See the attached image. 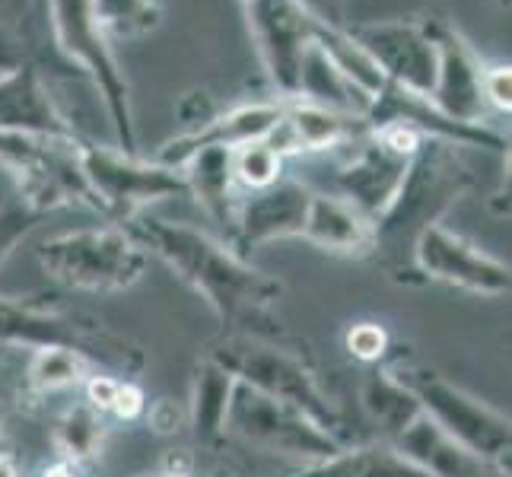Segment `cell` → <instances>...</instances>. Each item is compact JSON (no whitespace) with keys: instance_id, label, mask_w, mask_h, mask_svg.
Listing matches in <instances>:
<instances>
[{"instance_id":"1","label":"cell","mask_w":512,"mask_h":477,"mask_svg":"<svg viewBox=\"0 0 512 477\" xmlns=\"http://www.w3.org/2000/svg\"><path fill=\"white\" fill-rule=\"evenodd\" d=\"M131 233L147 252L163 258L185 284L217 312L223 334H249L261 341L287 344L290 334L274 318V306L284 299V284L249 258L236 255L226 242L188 223L137 217Z\"/></svg>"},{"instance_id":"2","label":"cell","mask_w":512,"mask_h":477,"mask_svg":"<svg viewBox=\"0 0 512 477\" xmlns=\"http://www.w3.org/2000/svg\"><path fill=\"white\" fill-rule=\"evenodd\" d=\"M474 188V172L455 144L443 137H423L411 156L408 172L395 198L373 220L376 245L373 255L382 258L385 271L398 284H417L414 245L430 226L443 223L449 210Z\"/></svg>"},{"instance_id":"3","label":"cell","mask_w":512,"mask_h":477,"mask_svg":"<svg viewBox=\"0 0 512 477\" xmlns=\"http://www.w3.org/2000/svg\"><path fill=\"white\" fill-rule=\"evenodd\" d=\"M0 344L13 350L67 347L90 366H102L109 376L134 382L147 366V353L128 334L109 328L102 318L32 303L23 296L0 293Z\"/></svg>"},{"instance_id":"4","label":"cell","mask_w":512,"mask_h":477,"mask_svg":"<svg viewBox=\"0 0 512 477\" xmlns=\"http://www.w3.org/2000/svg\"><path fill=\"white\" fill-rule=\"evenodd\" d=\"M207 360L223 366L236 382L249 385L274 401H284L296 411H303L309 420L319 423L325 433H331L338 443H344L341 411L331 404L309 360L290 344L261 341V338H249V334H220V338L210 344Z\"/></svg>"},{"instance_id":"5","label":"cell","mask_w":512,"mask_h":477,"mask_svg":"<svg viewBox=\"0 0 512 477\" xmlns=\"http://www.w3.org/2000/svg\"><path fill=\"white\" fill-rule=\"evenodd\" d=\"M39 268L64 290L77 293H121L140 284L147 274V249L125 226H90L45 239Z\"/></svg>"},{"instance_id":"6","label":"cell","mask_w":512,"mask_h":477,"mask_svg":"<svg viewBox=\"0 0 512 477\" xmlns=\"http://www.w3.org/2000/svg\"><path fill=\"white\" fill-rule=\"evenodd\" d=\"M388 373L414 395L423 417L433 420L458 446L509 474L512 427L503 411L490 408L487 401L474 398L462 385L449 382L443 373L423 363H395L388 366Z\"/></svg>"},{"instance_id":"7","label":"cell","mask_w":512,"mask_h":477,"mask_svg":"<svg viewBox=\"0 0 512 477\" xmlns=\"http://www.w3.org/2000/svg\"><path fill=\"white\" fill-rule=\"evenodd\" d=\"M45 10L58 51L70 64H77L99 90L115 131V147L121 153H137L131 86L115 58L112 42L105 39V32L96 23L93 0H45Z\"/></svg>"},{"instance_id":"8","label":"cell","mask_w":512,"mask_h":477,"mask_svg":"<svg viewBox=\"0 0 512 477\" xmlns=\"http://www.w3.org/2000/svg\"><path fill=\"white\" fill-rule=\"evenodd\" d=\"M80 140L83 137L0 134V166L13 175L16 194L42 214L67 204L96 210L80 166Z\"/></svg>"},{"instance_id":"9","label":"cell","mask_w":512,"mask_h":477,"mask_svg":"<svg viewBox=\"0 0 512 477\" xmlns=\"http://www.w3.org/2000/svg\"><path fill=\"white\" fill-rule=\"evenodd\" d=\"M80 166L93 191L96 214L109 223H134L156 201L188 198L185 175L179 169H169L156 159H140V153H121L118 147L80 140Z\"/></svg>"},{"instance_id":"10","label":"cell","mask_w":512,"mask_h":477,"mask_svg":"<svg viewBox=\"0 0 512 477\" xmlns=\"http://www.w3.org/2000/svg\"><path fill=\"white\" fill-rule=\"evenodd\" d=\"M229 436L242 439V443H249L252 449H264L284 458H299V462H306V465L325 462V458L344 449V443H338L331 433H325L319 423L309 420L303 411L261 395L242 382H236L233 401H229L226 439Z\"/></svg>"},{"instance_id":"11","label":"cell","mask_w":512,"mask_h":477,"mask_svg":"<svg viewBox=\"0 0 512 477\" xmlns=\"http://www.w3.org/2000/svg\"><path fill=\"white\" fill-rule=\"evenodd\" d=\"M252 42L268 70V80L280 102L299 96V70L312 45L315 20L299 0H242Z\"/></svg>"},{"instance_id":"12","label":"cell","mask_w":512,"mask_h":477,"mask_svg":"<svg viewBox=\"0 0 512 477\" xmlns=\"http://www.w3.org/2000/svg\"><path fill=\"white\" fill-rule=\"evenodd\" d=\"M417 280H436L474 296H506L512 287L509 264L487 255L481 245L452 233L446 223H436L414 245Z\"/></svg>"},{"instance_id":"13","label":"cell","mask_w":512,"mask_h":477,"mask_svg":"<svg viewBox=\"0 0 512 477\" xmlns=\"http://www.w3.org/2000/svg\"><path fill=\"white\" fill-rule=\"evenodd\" d=\"M430 39L436 45V83L427 102L439 115L458 125H487L484 102V64L478 51L449 20H423Z\"/></svg>"},{"instance_id":"14","label":"cell","mask_w":512,"mask_h":477,"mask_svg":"<svg viewBox=\"0 0 512 477\" xmlns=\"http://www.w3.org/2000/svg\"><path fill=\"white\" fill-rule=\"evenodd\" d=\"M401 90L427 99L436 83V45L423 20H382L347 29Z\"/></svg>"},{"instance_id":"15","label":"cell","mask_w":512,"mask_h":477,"mask_svg":"<svg viewBox=\"0 0 512 477\" xmlns=\"http://www.w3.org/2000/svg\"><path fill=\"white\" fill-rule=\"evenodd\" d=\"M312 188L296 179H280L261 191H249L239 198L236 223L229 233V249L249 258L255 249L277 239H299L306 223Z\"/></svg>"},{"instance_id":"16","label":"cell","mask_w":512,"mask_h":477,"mask_svg":"<svg viewBox=\"0 0 512 477\" xmlns=\"http://www.w3.org/2000/svg\"><path fill=\"white\" fill-rule=\"evenodd\" d=\"M373 134V125L366 115H350V112H334L325 105H315L306 99H290L284 102V115L264 137L280 159L296 156V153H322L334 147H350Z\"/></svg>"},{"instance_id":"17","label":"cell","mask_w":512,"mask_h":477,"mask_svg":"<svg viewBox=\"0 0 512 477\" xmlns=\"http://www.w3.org/2000/svg\"><path fill=\"white\" fill-rule=\"evenodd\" d=\"M408 163L411 156L382 144L376 134H366L357 144H350V156L338 166L334 179H338L344 201H350L369 220H376L395 198Z\"/></svg>"},{"instance_id":"18","label":"cell","mask_w":512,"mask_h":477,"mask_svg":"<svg viewBox=\"0 0 512 477\" xmlns=\"http://www.w3.org/2000/svg\"><path fill=\"white\" fill-rule=\"evenodd\" d=\"M280 115H284V102H280V99L277 102H245V105H236V109L210 115L201 128L185 131L175 140H166L163 150L156 153L153 159H156V163L169 166V169L182 172V166L198 150H207V147L236 150L242 144H252V140H264V137L271 134V128L280 121Z\"/></svg>"},{"instance_id":"19","label":"cell","mask_w":512,"mask_h":477,"mask_svg":"<svg viewBox=\"0 0 512 477\" xmlns=\"http://www.w3.org/2000/svg\"><path fill=\"white\" fill-rule=\"evenodd\" d=\"M0 134H55L80 137L48 93L42 70L23 64L0 74Z\"/></svg>"},{"instance_id":"20","label":"cell","mask_w":512,"mask_h":477,"mask_svg":"<svg viewBox=\"0 0 512 477\" xmlns=\"http://www.w3.org/2000/svg\"><path fill=\"white\" fill-rule=\"evenodd\" d=\"M299 239H306L315 249L331 252V255L363 258V255H373L376 229H373V220L360 214V210L350 201H344L341 194L312 191Z\"/></svg>"},{"instance_id":"21","label":"cell","mask_w":512,"mask_h":477,"mask_svg":"<svg viewBox=\"0 0 512 477\" xmlns=\"http://www.w3.org/2000/svg\"><path fill=\"white\" fill-rule=\"evenodd\" d=\"M392 446L408 458L414 468H420L430 477H509L500 468H493L484 458L458 446L452 436H446L433 420L417 417L404 427Z\"/></svg>"},{"instance_id":"22","label":"cell","mask_w":512,"mask_h":477,"mask_svg":"<svg viewBox=\"0 0 512 477\" xmlns=\"http://www.w3.org/2000/svg\"><path fill=\"white\" fill-rule=\"evenodd\" d=\"M229 153L233 150H226V147L198 150L182 166V175L188 185V198L198 201L210 220L233 233L242 194L233 179V159H229Z\"/></svg>"},{"instance_id":"23","label":"cell","mask_w":512,"mask_h":477,"mask_svg":"<svg viewBox=\"0 0 512 477\" xmlns=\"http://www.w3.org/2000/svg\"><path fill=\"white\" fill-rule=\"evenodd\" d=\"M236 379L214 360H201L194 369L191 401H188V427L201 446L217 449L226 439V414L233 401Z\"/></svg>"},{"instance_id":"24","label":"cell","mask_w":512,"mask_h":477,"mask_svg":"<svg viewBox=\"0 0 512 477\" xmlns=\"http://www.w3.org/2000/svg\"><path fill=\"white\" fill-rule=\"evenodd\" d=\"M290 477H430L414 468L392 443H363V446H344L325 462L306 465Z\"/></svg>"},{"instance_id":"25","label":"cell","mask_w":512,"mask_h":477,"mask_svg":"<svg viewBox=\"0 0 512 477\" xmlns=\"http://www.w3.org/2000/svg\"><path fill=\"white\" fill-rule=\"evenodd\" d=\"M360 404L366 417L376 423L379 433L385 443H392V439L408 427L411 420L420 417V408L414 395L404 388L392 373H388V366H379V369H369L360 382Z\"/></svg>"},{"instance_id":"26","label":"cell","mask_w":512,"mask_h":477,"mask_svg":"<svg viewBox=\"0 0 512 477\" xmlns=\"http://www.w3.org/2000/svg\"><path fill=\"white\" fill-rule=\"evenodd\" d=\"M296 99L325 105V109H334V112L366 115V102L338 74V67L328 61V55L315 45V39H312L306 58H303V70H299V96Z\"/></svg>"},{"instance_id":"27","label":"cell","mask_w":512,"mask_h":477,"mask_svg":"<svg viewBox=\"0 0 512 477\" xmlns=\"http://www.w3.org/2000/svg\"><path fill=\"white\" fill-rule=\"evenodd\" d=\"M105 443V414H99L93 404H74L55 423V446L64 462L83 465L102 452Z\"/></svg>"},{"instance_id":"28","label":"cell","mask_w":512,"mask_h":477,"mask_svg":"<svg viewBox=\"0 0 512 477\" xmlns=\"http://www.w3.org/2000/svg\"><path fill=\"white\" fill-rule=\"evenodd\" d=\"M93 366L86 363L80 353L67 347H42L32 350L26 366V382L35 395H55L64 388H77L90 379Z\"/></svg>"},{"instance_id":"29","label":"cell","mask_w":512,"mask_h":477,"mask_svg":"<svg viewBox=\"0 0 512 477\" xmlns=\"http://www.w3.org/2000/svg\"><path fill=\"white\" fill-rule=\"evenodd\" d=\"M105 39H140L160 26V0H93Z\"/></svg>"},{"instance_id":"30","label":"cell","mask_w":512,"mask_h":477,"mask_svg":"<svg viewBox=\"0 0 512 477\" xmlns=\"http://www.w3.org/2000/svg\"><path fill=\"white\" fill-rule=\"evenodd\" d=\"M233 159V179L245 191H261L284 179V159H280L264 140H252L229 153Z\"/></svg>"},{"instance_id":"31","label":"cell","mask_w":512,"mask_h":477,"mask_svg":"<svg viewBox=\"0 0 512 477\" xmlns=\"http://www.w3.org/2000/svg\"><path fill=\"white\" fill-rule=\"evenodd\" d=\"M45 217L48 214H42V210H35L32 204H26L20 194L10 198L7 204H0V271H4L7 258L16 252V245H20Z\"/></svg>"},{"instance_id":"32","label":"cell","mask_w":512,"mask_h":477,"mask_svg":"<svg viewBox=\"0 0 512 477\" xmlns=\"http://www.w3.org/2000/svg\"><path fill=\"white\" fill-rule=\"evenodd\" d=\"M344 347L357 357L360 363L366 366H376V363H385L388 350H392V338H388V331L376 322H357L350 325L347 334H344Z\"/></svg>"},{"instance_id":"33","label":"cell","mask_w":512,"mask_h":477,"mask_svg":"<svg viewBox=\"0 0 512 477\" xmlns=\"http://www.w3.org/2000/svg\"><path fill=\"white\" fill-rule=\"evenodd\" d=\"M484 102H487V109L509 115L512 109V67L509 64L484 67Z\"/></svg>"},{"instance_id":"34","label":"cell","mask_w":512,"mask_h":477,"mask_svg":"<svg viewBox=\"0 0 512 477\" xmlns=\"http://www.w3.org/2000/svg\"><path fill=\"white\" fill-rule=\"evenodd\" d=\"M144 411H147V398H144V392H140V385L121 379L109 414L118 420H137V417H144Z\"/></svg>"},{"instance_id":"35","label":"cell","mask_w":512,"mask_h":477,"mask_svg":"<svg viewBox=\"0 0 512 477\" xmlns=\"http://www.w3.org/2000/svg\"><path fill=\"white\" fill-rule=\"evenodd\" d=\"M23 64H32L26 55V45L16 39L4 23H0V74H7V70H16Z\"/></svg>"},{"instance_id":"36","label":"cell","mask_w":512,"mask_h":477,"mask_svg":"<svg viewBox=\"0 0 512 477\" xmlns=\"http://www.w3.org/2000/svg\"><path fill=\"white\" fill-rule=\"evenodd\" d=\"M144 417H147V423L156 433H175V430H179V420H182L179 408H175V404L166 401V398L150 404V408L144 411Z\"/></svg>"},{"instance_id":"37","label":"cell","mask_w":512,"mask_h":477,"mask_svg":"<svg viewBox=\"0 0 512 477\" xmlns=\"http://www.w3.org/2000/svg\"><path fill=\"white\" fill-rule=\"evenodd\" d=\"M312 20L328 26H347L344 23V0H299Z\"/></svg>"},{"instance_id":"38","label":"cell","mask_w":512,"mask_h":477,"mask_svg":"<svg viewBox=\"0 0 512 477\" xmlns=\"http://www.w3.org/2000/svg\"><path fill=\"white\" fill-rule=\"evenodd\" d=\"M42 477H80V471H77V465H70V462H55V465H48L45 471H42Z\"/></svg>"},{"instance_id":"39","label":"cell","mask_w":512,"mask_h":477,"mask_svg":"<svg viewBox=\"0 0 512 477\" xmlns=\"http://www.w3.org/2000/svg\"><path fill=\"white\" fill-rule=\"evenodd\" d=\"M0 477H20V471H16V462L10 452H0Z\"/></svg>"},{"instance_id":"40","label":"cell","mask_w":512,"mask_h":477,"mask_svg":"<svg viewBox=\"0 0 512 477\" xmlns=\"http://www.w3.org/2000/svg\"><path fill=\"white\" fill-rule=\"evenodd\" d=\"M13 353H16L13 347H7V344H0V363H4L7 357H13Z\"/></svg>"},{"instance_id":"41","label":"cell","mask_w":512,"mask_h":477,"mask_svg":"<svg viewBox=\"0 0 512 477\" xmlns=\"http://www.w3.org/2000/svg\"><path fill=\"white\" fill-rule=\"evenodd\" d=\"M0 452H4V411H0Z\"/></svg>"},{"instance_id":"42","label":"cell","mask_w":512,"mask_h":477,"mask_svg":"<svg viewBox=\"0 0 512 477\" xmlns=\"http://www.w3.org/2000/svg\"><path fill=\"white\" fill-rule=\"evenodd\" d=\"M160 477H175V474H160Z\"/></svg>"}]
</instances>
